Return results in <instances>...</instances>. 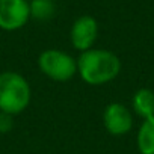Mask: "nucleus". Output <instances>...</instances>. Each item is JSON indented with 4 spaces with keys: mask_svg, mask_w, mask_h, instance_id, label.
<instances>
[{
    "mask_svg": "<svg viewBox=\"0 0 154 154\" xmlns=\"http://www.w3.org/2000/svg\"><path fill=\"white\" fill-rule=\"evenodd\" d=\"M121 72L119 57L104 48H91L77 59V74L91 86H101L115 80Z\"/></svg>",
    "mask_w": 154,
    "mask_h": 154,
    "instance_id": "nucleus-1",
    "label": "nucleus"
},
{
    "mask_svg": "<svg viewBox=\"0 0 154 154\" xmlns=\"http://www.w3.org/2000/svg\"><path fill=\"white\" fill-rule=\"evenodd\" d=\"M32 91L26 77L17 71L0 72V112L18 115L27 109Z\"/></svg>",
    "mask_w": 154,
    "mask_h": 154,
    "instance_id": "nucleus-2",
    "label": "nucleus"
},
{
    "mask_svg": "<svg viewBox=\"0 0 154 154\" xmlns=\"http://www.w3.org/2000/svg\"><path fill=\"white\" fill-rule=\"evenodd\" d=\"M38 66L44 75L56 82H68L77 74V60L57 48L44 50L38 57Z\"/></svg>",
    "mask_w": 154,
    "mask_h": 154,
    "instance_id": "nucleus-3",
    "label": "nucleus"
},
{
    "mask_svg": "<svg viewBox=\"0 0 154 154\" xmlns=\"http://www.w3.org/2000/svg\"><path fill=\"white\" fill-rule=\"evenodd\" d=\"M30 20V8L27 0H0V29L18 30Z\"/></svg>",
    "mask_w": 154,
    "mask_h": 154,
    "instance_id": "nucleus-4",
    "label": "nucleus"
},
{
    "mask_svg": "<svg viewBox=\"0 0 154 154\" xmlns=\"http://www.w3.org/2000/svg\"><path fill=\"white\" fill-rule=\"evenodd\" d=\"M98 38V23L91 15L79 17L71 26L69 39L75 50L86 51L94 48V44Z\"/></svg>",
    "mask_w": 154,
    "mask_h": 154,
    "instance_id": "nucleus-5",
    "label": "nucleus"
},
{
    "mask_svg": "<svg viewBox=\"0 0 154 154\" xmlns=\"http://www.w3.org/2000/svg\"><path fill=\"white\" fill-rule=\"evenodd\" d=\"M104 128L113 136H124L133 127V115L121 103H110L103 112Z\"/></svg>",
    "mask_w": 154,
    "mask_h": 154,
    "instance_id": "nucleus-6",
    "label": "nucleus"
},
{
    "mask_svg": "<svg viewBox=\"0 0 154 154\" xmlns=\"http://www.w3.org/2000/svg\"><path fill=\"white\" fill-rule=\"evenodd\" d=\"M131 107L134 113L142 119H148L154 116V92L146 88L136 91L131 98Z\"/></svg>",
    "mask_w": 154,
    "mask_h": 154,
    "instance_id": "nucleus-7",
    "label": "nucleus"
},
{
    "mask_svg": "<svg viewBox=\"0 0 154 154\" xmlns=\"http://www.w3.org/2000/svg\"><path fill=\"white\" fill-rule=\"evenodd\" d=\"M137 149L140 154H154V116L142 121L137 131Z\"/></svg>",
    "mask_w": 154,
    "mask_h": 154,
    "instance_id": "nucleus-8",
    "label": "nucleus"
},
{
    "mask_svg": "<svg viewBox=\"0 0 154 154\" xmlns=\"http://www.w3.org/2000/svg\"><path fill=\"white\" fill-rule=\"evenodd\" d=\"M30 18H35L38 21H47L51 20L56 14V3L53 0H30Z\"/></svg>",
    "mask_w": 154,
    "mask_h": 154,
    "instance_id": "nucleus-9",
    "label": "nucleus"
},
{
    "mask_svg": "<svg viewBox=\"0 0 154 154\" xmlns=\"http://www.w3.org/2000/svg\"><path fill=\"white\" fill-rule=\"evenodd\" d=\"M12 127H14L12 115L0 112V133H8Z\"/></svg>",
    "mask_w": 154,
    "mask_h": 154,
    "instance_id": "nucleus-10",
    "label": "nucleus"
}]
</instances>
